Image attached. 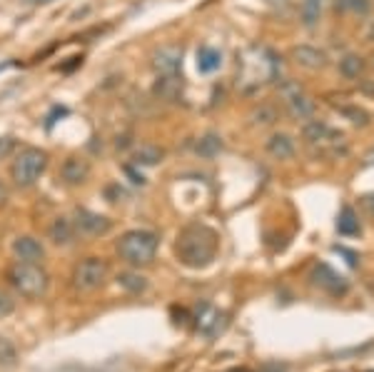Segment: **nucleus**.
I'll use <instances>...</instances> for the list:
<instances>
[{"mask_svg":"<svg viewBox=\"0 0 374 372\" xmlns=\"http://www.w3.org/2000/svg\"><path fill=\"white\" fill-rule=\"evenodd\" d=\"M217 247H220V235L215 233L205 222H190L185 225L175 242V255L185 268L200 270L208 268L217 258Z\"/></svg>","mask_w":374,"mask_h":372,"instance_id":"1","label":"nucleus"},{"mask_svg":"<svg viewBox=\"0 0 374 372\" xmlns=\"http://www.w3.org/2000/svg\"><path fill=\"white\" fill-rule=\"evenodd\" d=\"M157 247H160V238L153 230H127V233L120 235L118 245V255L132 268H143V265H150L157 255Z\"/></svg>","mask_w":374,"mask_h":372,"instance_id":"2","label":"nucleus"},{"mask_svg":"<svg viewBox=\"0 0 374 372\" xmlns=\"http://www.w3.org/2000/svg\"><path fill=\"white\" fill-rule=\"evenodd\" d=\"M8 282L10 288L18 295L28 297V300H36V297H42L48 293L50 277L48 272L42 270V265L36 263H15L8 268Z\"/></svg>","mask_w":374,"mask_h":372,"instance_id":"3","label":"nucleus"},{"mask_svg":"<svg viewBox=\"0 0 374 372\" xmlns=\"http://www.w3.org/2000/svg\"><path fill=\"white\" fill-rule=\"evenodd\" d=\"M48 168V153L42 148H20L18 155L13 157L10 165V178L18 187H30L40 180V175Z\"/></svg>","mask_w":374,"mask_h":372,"instance_id":"4","label":"nucleus"},{"mask_svg":"<svg viewBox=\"0 0 374 372\" xmlns=\"http://www.w3.org/2000/svg\"><path fill=\"white\" fill-rule=\"evenodd\" d=\"M107 260L105 258H98V255H90V258L80 260L75 265V270H72V285L75 290L80 293H93V290H100L107 280Z\"/></svg>","mask_w":374,"mask_h":372,"instance_id":"5","label":"nucleus"},{"mask_svg":"<svg viewBox=\"0 0 374 372\" xmlns=\"http://www.w3.org/2000/svg\"><path fill=\"white\" fill-rule=\"evenodd\" d=\"M279 98H282L287 113H290L295 121H307V118H312V113H315V102L304 95L302 88H299L295 80H285V83L279 85Z\"/></svg>","mask_w":374,"mask_h":372,"instance_id":"6","label":"nucleus"},{"mask_svg":"<svg viewBox=\"0 0 374 372\" xmlns=\"http://www.w3.org/2000/svg\"><path fill=\"white\" fill-rule=\"evenodd\" d=\"M309 280H312V285L325 290L327 295H332V297H339V295H345L350 290V280L345 275H339L337 270H332L327 263H317L309 272Z\"/></svg>","mask_w":374,"mask_h":372,"instance_id":"7","label":"nucleus"},{"mask_svg":"<svg viewBox=\"0 0 374 372\" xmlns=\"http://www.w3.org/2000/svg\"><path fill=\"white\" fill-rule=\"evenodd\" d=\"M182 45L180 42H165L153 53V68L157 75H180L182 68Z\"/></svg>","mask_w":374,"mask_h":372,"instance_id":"8","label":"nucleus"},{"mask_svg":"<svg viewBox=\"0 0 374 372\" xmlns=\"http://www.w3.org/2000/svg\"><path fill=\"white\" fill-rule=\"evenodd\" d=\"M72 222H75V228L80 230V233L90 235V238H100V235L110 233V228H113V220H110V217L88 210V208H75Z\"/></svg>","mask_w":374,"mask_h":372,"instance_id":"9","label":"nucleus"},{"mask_svg":"<svg viewBox=\"0 0 374 372\" xmlns=\"http://www.w3.org/2000/svg\"><path fill=\"white\" fill-rule=\"evenodd\" d=\"M90 173H93V168H90V160L83 155H70L65 157V162L60 165V178H63V183L65 185H85V183L90 180Z\"/></svg>","mask_w":374,"mask_h":372,"instance_id":"10","label":"nucleus"},{"mask_svg":"<svg viewBox=\"0 0 374 372\" xmlns=\"http://www.w3.org/2000/svg\"><path fill=\"white\" fill-rule=\"evenodd\" d=\"M290 61L295 65L304 68V70H325L327 68V55L315 45H295V48H290Z\"/></svg>","mask_w":374,"mask_h":372,"instance_id":"11","label":"nucleus"},{"mask_svg":"<svg viewBox=\"0 0 374 372\" xmlns=\"http://www.w3.org/2000/svg\"><path fill=\"white\" fill-rule=\"evenodd\" d=\"M13 252H15V258H18L20 263L42 265V260H45V247H42V242L38 240V238H33V235H20V238H15V240H13Z\"/></svg>","mask_w":374,"mask_h":372,"instance_id":"12","label":"nucleus"},{"mask_svg":"<svg viewBox=\"0 0 374 372\" xmlns=\"http://www.w3.org/2000/svg\"><path fill=\"white\" fill-rule=\"evenodd\" d=\"M227 318L225 312H217L212 307L202 305V310L197 312V332L205 337H217L222 330H225Z\"/></svg>","mask_w":374,"mask_h":372,"instance_id":"13","label":"nucleus"},{"mask_svg":"<svg viewBox=\"0 0 374 372\" xmlns=\"http://www.w3.org/2000/svg\"><path fill=\"white\" fill-rule=\"evenodd\" d=\"M155 100L162 102H178L182 98V78L180 75H157L153 85Z\"/></svg>","mask_w":374,"mask_h":372,"instance_id":"14","label":"nucleus"},{"mask_svg":"<svg viewBox=\"0 0 374 372\" xmlns=\"http://www.w3.org/2000/svg\"><path fill=\"white\" fill-rule=\"evenodd\" d=\"M75 233H77L75 222H72L70 217H65V215H58L53 222H50V228H48L50 242H53V245H58V247L72 245V242H75Z\"/></svg>","mask_w":374,"mask_h":372,"instance_id":"15","label":"nucleus"},{"mask_svg":"<svg viewBox=\"0 0 374 372\" xmlns=\"http://www.w3.org/2000/svg\"><path fill=\"white\" fill-rule=\"evenodd\" d=\"M265 150L274 157V160H290L295 155V140L287 135V132H272L267 140H265Z\"/></svg>","mask_w":374,"mask_h":372,"instance_id":"16","label":"nucleus"},{"mask_svg":"<svg viewBox=\"0 0 374 372\" xmlns=\"http://www.w3.org/2000/svg\"><path fill=\"white\" fill-rule=\"evenodd\" d=\"M162 160H165V150H162L160 145L145 143L132 150V162H135L137 168H153V165H157Z\"/></svg>","mask_w":374,"mask_h":372,"instance_id":"17","label":"nucleus"},{"mask_svg":"<svg viewBox=\"0 0 374 372\" xmlns=\"http://www.w3.org/2000/svg\"><path fill=\"white\" fill-rule=\"evenodd\" d=\"M332 135H337V130H332L325 121H307L302 125V138L309 148L322 143V140H327V138H332Z\"/></svg>","mask_w":374,"mask_h":372,"instance_id":"18","label":"nucleus"},{"mask_svg":"<svg viewBox=\"0 0 374 372\" xmlns=\"http://www.w3.org/2000/svg\"><path fill=\"white\" fill-rule=\"evenodd\" d=\"M339 72H342L347 80H359L364 72H367V61H364L362 55L347 53L339 58Z\"/></svg>","mask_w":374,"mask_h":372,"instance_id":"19","label":"nucleus"},{"mask_svg":"<svg viewBox=\"0 0 374 372\" xmlns=\"http://www.w3.org/2000/svg\"><path fill=\"white\" fill-rule=\"evenodd\" d=\"M249 121H252V125H257V127H270L279 121V108L274 105V102H260V105L252 108Z\"/></svg>","mask_w":374,"mask_h":372,"instance_id":"20","label":"nucleus"},{"mask_svg":"<svg viewBox=\"0 0 374 372\" xmlns=\"http://www.w3.org/2000/svg\"><path fill=\"white\" fill-rule=\"evenodd\" d=\"M337 233L345 235V238H354V235L362 233V225H359V217H357L354 208L345 205L342 210H339V217H337Z\"/></svg>","mask_w":374,"mask_h":372,"instance_id":"21","label":"nucleus"},{"mask_svg":"<svg viewBox=\"0 0 374 372\" xmlns=\"http://www.w3.org/2000/svg\"><path fill=\"white\" fill-rule=\"evenodd\" d=\"M222 138L217 135V132H208V135H202L200 140H197V155L205 157V160H212V157H217L222 153Z\"/></svg>","mask_w":374,"mask_h":372,"instance_id":"22","label":"nucleus"},{"mask_svg":"<svg viewBox=\"0 0 374 372\" xmlns=\"http://www.w3.org/2000/svg\"><path fill=\"white\" fill-rule=\"evenodd\" d=\"M220 65H222V53H220V50L208 48V45L197 50V70H200V72L210 75V72L220 70Z\"/></svg>","mask_w":374,"mask_h":372,"instance_id":"23","label":"nucleus"},{"mask_svg":"<svg viewBox=\"0 0 374 372\" xmlns=\"http://www.w3.org/2000/svg\"><path fill=\"white\" fill-rule=\"evenodd\" d=\"M322 6H325V0H302L299 3V20H302L304 28H315L322 18Z\"/></svg>","mask_w":374,"mask_h":372,"instance_id":"24","label":"nucleus"},{"mask_svg":"<svg viewBox=\"0 0 374 372\" xmlns=\"http://www.w3.org/2000/svg\"><path fill=\"white\" fill-rule=\"evenodd\" d=\"M334 8L339 13H347V15L364 18V15L372 13V0H334Z\"/></svg>","mask_w":374,"mask_h":372,"instance_id":"25","label":"nucleus"},{"mask_svg":"<svg viewBox=\"0 0 374 372\" xmlns=\"http://www.w3.org/2000/svg\"><path fill=\"white\" fill-rule=\"evenodd\" d=\"M118 285L127 293L137 295V293H145L148 290V280H145L140 272H120L118 275Z\"/></svg>","mask_w":374,"mask_h":372,"instance_id":"26","label":"nucleus"},{"mask_svg":"<svg viewBox=\"0 0 374 372\" xmlns=\"http://www.w3.org/2000/svg\"><path fill=\"white\" fill-rule=\"evenodd\" d=\"M337 113L339 115H345L347 121L352 123V125H369V113L364 108H359V105H337Z\"/></svg>","mask_w":374,"mask_h":372,"instance_id":"27","label":"nucleus"},{"mask_svg":"<svg viewBox=\"0 0 374 372\" xmlns=\"http://www.w3.org/2000/svg\"><path fill=\"white\" fill-rule=\"evenodd\" d=\"M18 365V348L8 337H0V367Z\"/></svg>","mask_w":374,"mask_h":372,"instance_id":"28","label":"nucleus"},{"mask_svg":"<svg viewBox=\"0 0 374 372\" xmlns=\"http://www.w3.org/2000/svg\"><path fill=\"white\" fill-rule=\"evenodd\" d=\"M13 310H15V300H13V295H8V293L0 290V320L8 318Z\"/></svg>","mask_w":374,"mask_h":372,"instance_id":"29","label":"nucleus"},{"mask_svg":"<svg viewBox=\"0 0 374 372\" xmlns=\"http://www.w3.org/2000/svg\"><path fill=\"white\" fill-rule=\"evenodd\" d=\"M125 173L130 175V180L135 183V185H145V178L143 175H137L135 170H132V165H125Z\"/></svg>","mask_w":374,"mask_h":372,"instance_id":"30","label":"nucleus"},{"mask_svg":"<svg viewBox=\"0 0 374 372\" xmlns=\"http://www.w3.org/2000/svg\"><path fill=\"white\" fill-rule=\"evenodd\" d=\"M334 250H337V252H342V255H345V258H347V263H350L352 265V268H354V265H357V255H354V252H350V250H345V247H334Z\"/></svg>","mask_w":374,"mask_h":372,"instance_id":"31","label":"nucleus"},{"mask_svg":"<svg viewBox=\"0 0 374 372\" xmlns=\"http://www.w3.org/2000/svg\"><path fill=\"white\" fill-rule=\"evenodd\" d=\"M130 135H127V132H125V135H118V140H115V148H118V150H125V148H127V145H130Z\"/></svg>","mask_w":374,"mask_h":372,"instance_id":"32","label":"nucleus"},{"mask_svg":"<svg viewBox=\"0 0 374 372\" xmlns=\"http://www.w3.org/2000/svg\"><path fill=\"white\" fill-rule=\"evenodd\" d=\"M362 205H364V208H367L369 212H372V215H374V195H364V198H362Z\"/></svg>","mask_w":374,"mask_h":372,"instance_id":"33","label":"nucleus"},{"mask_svg":"<svg viewBox=\"0 0 374 372\" xmlns=\"http://www.w3.org/2000/svg\"><path fill=\"white\" fill-rule=\"evenodd\" d=\"M25 6H48V3H53V0H23Z\"/></svg>","mask_w":374,"mask_h":372,"instance_id":"34","label":"nucleus"},{"mask_svg":"<svg viewBox=\"0 0 374 372\" xmlns=\"http://www.w3.org/2000/svg\"><path fill=\"white\" fill-rule=\"evenodd\" d=\"M8 148H10V140H3V143H0V155H3V153H6Z\"/></svg>","mask_w":374,"mask_h":372,"instance_id":"35","label":"nucleus"},{"mask_svg":"<svg viewBox=\"0 0 374 372\" xmlns=\"http://www.w3.org/2000/svg\"><path fill=\"white\" fill-rule=\"evenodd\" d=\"M6 200H8V192H6V187H3V185H0V205H3V203H6Z\"/></svg>","mask_w":374,"mask_h":372,"instance_id":"36","label":"nucleus"},{"mask_svg":"<svg viewBox=\"0 0 374 372\" xmlns=\"http://www.w3.org/2000/svg\"><path fill=\"white\" fill-rule=\"evenodd\" d=\"M364 162H367V165H372V162H374V150L369 153V155H367V160H364Z\"/></svg>","mask_w":374,"mask_h":372,"instance_id":"37","label":"nucleus"},{"mask_svg":"<svg viewBox=\"0 0 374 372\" xmlns=\"http://www.w3.org/2000/svg\"><path fill=\"white\" fill-rule=\"evenodd\" d=\"M230 372H247V370H230Z\"/></svg>","mask_w":374,"mask_h":372,"instance_id":"38","label":"nucleus"},{"mask_svg":"<svg viewBox=\"0 0 374 372\" xmlns=\"http://www.w3.org/2000/svg\"><path fill=\"white\" fill-rule=\"evenodd\" d=\"M367 372H374V370H367Z\"/></svg>","mask_w":374,"mask_h":372,"instance_id":"39","label":"nucleus"}]
</instances>
